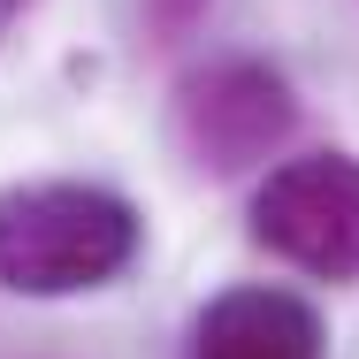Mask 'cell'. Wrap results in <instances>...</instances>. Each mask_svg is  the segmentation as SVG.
Masks as SVG:
<instances>
[{"label": "cell", "mask_w": 359, "mask_h": 359, "mask_svg": "<svg viewBox=\"0 0 359 359\" xmlns=\"http://www.w3.org/2000/svg\"><path fill=\"white\" fill-rule=\"evenodd\" d=\"M145 222L107 184H15L0 191V290L15 298H76L115 283L138 260Z\"/></svg>", "instance_id": "cell-1"}, {"label": "cell", "mask_w": 359, "mask_h": 359, "mask_svg": "<svg viewBox=\"0 0 359 359\" xmlns=\"http://www.w3.org/2000/svg\"><path fill=\"white\" fill-rule=\"evenodd\" d=\"M290 123H298L290 76L268 69L260 54H222V62H207L176 84V145L207 176L260 168L290 138Z\"/></svg>", "instance_id": "cell-2"}, {"label": "cell", "mask_w": 359, "mask_h": 359, "mask_svg": "<svg viewBox=\"0 0 359 359\" xmlns=\"http://www.w3.org/2000/svg\"><path fill=\"white\" fill-rule=\"evenodd\" d=\"M252 237L321 283H359V161L298 153L268 168V184L252 191Z\"/></svg>", "instance_id": "cell-3"}, {"label": "cell", "mask_w": 359, "mask_h": 359, "mask_svg": "<svg viewBox=\"0 0 359 359\" xmlns=\"http://www.w3.org/2000/svg\"><path fill=\"white\" fill-rule=\"evenodd\" d=\"M191 359H321V313L276 283L222 290L191 329Z\"/></svg>", "instance_id": "cell-4"}, {"label": "cell", "mask_w": 359, "mask_h": 359, "mask_svg": "<svg viewBox=\"0 0 359 359\" xmlns=\"http://www.w3.org/2000/svg\"><path fill=\"white\" fill-rule=\"evenodd\" d=\"M207 8H215V0H145V23H153V39L176 46V39H191V31L207 23Z\"/></svg>", "instance_id": "cell-5"}, {"label": "cell", "mask_w": 359, "mask_h": 359, "mask_svg": "<svg viewBox=\"0 0 359 359\" xmlns=\"http://www.w3.org/2000/svg\"><path fill=\"white\" fill-rule=\"evenodd\" d=\"M15 8H23V0H0V31H8V15H15Z\"/></svg>", "instance_id": "cell-6"}]
</instances>
